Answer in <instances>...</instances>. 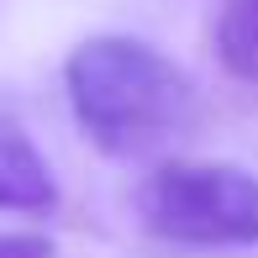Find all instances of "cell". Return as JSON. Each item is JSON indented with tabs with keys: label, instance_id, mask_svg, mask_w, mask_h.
<instances>
[{
	"label": "cell",
	"instance_id": "2",
	"mask_svg": "<svg viewBox=\"0 0 258 258\" xmlns=\"http://www.w3.org/2000/svg\"><path fill=\"white\" fill-rule=\"evenodd\" d=\"M137 216L163 242L248 248L258 242V179L221 158H163L137 184Z\"/></svg>",
	"mask_w": 258,
	"mask_h": 258
},
{
	"label": "cell",
	"instance_id": "1",
	"mask_svg": "<svg viewBox=\"0 0 258 258\" xmlns=\"http://www.w3.org/2000/svg\"><path fill=\"white\" fill-rule=\"evenodd\" d=\"M74 121L100 153L137 158L195 126V85L174 58L137 37H85L63 63Z\"/></svg>",
	"mask_w": 258,
	"mask_h": 258
},
{
	"label": "cell",
	"instance_id": "3",
	"mask_svg": "<svg viewBox=\"0 0 258 258\" xmlns=\"http://www.w3.org/2000/svg\"><path fill=\"white\" fill-rule=\"evenodd\" d=\"M53 201H58V184L48 158L11 116H0V211L42 216V211H53Z\"/></svg>",
	"mask_w": 258,
	"mask_h": 258
},
{
	"label": "cell",
	"instance_id": "5",
	"mask_svg": "<svg viewBox=\"0 0 258 258\" xmlns=\"http://www.w3.org/2000/svg\"><path fill=\"white\" fill-rule=\"evenodd\" d=\"M0 258H53V242L37 232H6L0 237Z\"/></svg>",
	"mask_w": 258,
	"mask_h": 258
},
{
	"label": "cell",
	"instance_id": "4",
	"mask_svg": "<svg viewBox=\"0 0 258 258\" xmlns=\"http://www.w3.org/2000/svg\"><path fill=\"white\" fill-rule=\"evenodd\" d=\"M216 53L227 63V74L258 85V0H227L216 21Z\"/></svg>",
	"mask_w": 258,
	"mask_h": 258
}]
</instances>
